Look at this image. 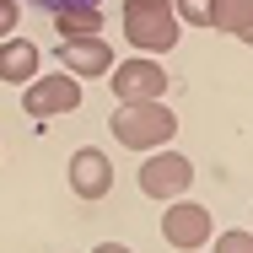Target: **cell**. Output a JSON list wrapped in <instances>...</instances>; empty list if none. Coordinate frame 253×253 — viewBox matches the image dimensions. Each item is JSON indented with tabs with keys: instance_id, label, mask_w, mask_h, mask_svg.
I'll use <instances>...</instances> for the list:
<instances>
[{
	"instance_id": "13",
	"label": "cell",
	"mask_w": 253,
	"mask_h": 253,
	"mask_svg": "<svg viewBox=\"0 0 253 253\" xmlns=\"http://www.w3.org/2000/svg\"><path fill=\"white\" fill-rule=\"evenodd\" d=\"M215 253H253V237L237 226V232H221L215 237Z\"/></svg>"
},
{
	"instance_id": "8",
	"label": "cell",
	"mask_w": 253,
	"mask_h": 253,
	"mask_svg": "<svg viewBox=\"0 0 253 253\" xmlns=\"http://www.w3.org/2000/svg\"><path fill=\"white\" fill-rule=\"evenodd\" d=\"M70 189H76V200H108L113 162L102 156V146H81V151L70 156Z\"/></svg>"
},
{
	"instance_id": "10",
	"label": "cell",
	"mask_w": 253,
	"mask_h": 253,
	"mask_svg": "<svg viewBox=\"0 0 253 253\" xmlns=\"http://www.w3.org/2000/svg\"><path fill=\"white\" fill-rule=\"evenodd\" d=\"M59 38H102V5H65L54 11Z\"/></svg>"
},
{
	"instance_id": "12",
	"label": "cell",
	"mask_w": 253,
	"mask_h": 253,
	"mask_svg": "<svg viewBox=\"0 0 253 253\" xmlns=\"http://www.w3.org/2000/svg\"><path fill=\"white\" fill-rule=\"evenodd\" d=\"M210 5L215 0H172V16L189 22V27H210Z\"/></svg>"
},
{
	"instance_id": "11",
	"label": "cell",
	"mask_w": 253,
	"mask_h": 253,
	"mask_svg": "<svg viewBox=\"0 0 253 253\" xmlns=\"http://www.w3.org/2000/svg\"><path fill=\"white\" fill-rule=\"evenodd\" d=\"M210 27H221V33H232V38H248L253 33L248 0H215V5H210Z\"/></svg>"
},
{
	"instance_id": "1",
	"label": "cell",
	"mask_w": 253,
	"mask_h": 253,
	"mask_svg": "<svg viewBox=\"0 0 253 253\" xmlns=\"http://www.w3.org/2000/svg\"><path fill=\"white\" fill-rule=\"evenodd\" d=\"M108 129L129 151H162L178 135V119H172V108H162V97L156 102H119V113L108 119Z\"/></svg>"
},
{
	"instance_id": "5",
	"label": "cell",
	"mask_w": 253,
	"mask_h": 253,
	"mask_svg": "<svg viewBox=\"0 0 253 253\" xmlns=\"http://www.w3.org/2000/svg\"><path fill=\"white\" fill-rule=\"evenodd\" d=\"M113 76V97L119 102H156L172 81H167V70L156 65V59H146V54H135V59H124V65H113L108 70Z\"/></svg>"
},
{
	"instance_id": "16",
	"label": "cell",
	"mask_w": 253,
	"mask_h": 253,
	"mask_svg": "<svg viewBox=\"0 0 253 253\" xmlns=\"http://www.w3.org/2000/svg\"><path fill=\"white\" fill-rule=\"evenodd\" d=\"M92 253H129V248H124V243H97Z\"/></svg>"
},
{
	"instance_id": "9",
	"label": "cell",
	"mask_w": 253,
	"mask_h": 253,
	"mask_svg": "<svg viewBox=\"0 0 253 253\" xmlns=\"http://www.w3.org/2000/svg\"><path fill=\"white\" fill-rule=\"evenodd\" d=\"M38 76V43H27V38H5L0 43V81H11V86H27Z\"/></svg>"
},
{
	"instance_id": "3",
	"label": "cell",
	"mask_w": 253,
	"mask_h": 253,
	"mask_svg": "<svg viewBox=\"0 0 253 253\" xmlns=\"http://www.w3.org/2000/svg\"><path fill=\"white\" fill-rule=\"evenodd\" d=\"M189 183H194V162L178 151H151L146 156V167H140V194L146 200H183L189 194Z\"/></svg>"
},
{
	"instance_id": "2",
	"label": "cell",
	"mask_w": 253,
	"mask_h": 253,
	"mask_svg": "<svg viewBox=\"0 0 253 253\" xmlns=\"http://www.w3.org/2000/svg\"><path fill=\"white\" fill-rule=\"evenodd\" d=\"M119 27H124V38L140 54H167L178 43V27L183 22L172 16V0H124Z\"/></svg>"
},
{
	"instance_id": "7",
	"label": "cell",
	"mask_w": 253,
	"mask_h": 253,
	"mask_svg": "<svg viewBox=\"0 0 253 253\" xmlns=\"http://www.w3.org/2000/svg\"><path fill=\"white\" fill-rule=\"evenodd\" d=\"M119 59H113V43L108 38H59V70L65 76H108Z\"/></svg>"
},
{
	"instance_id": "14",
	"label": "cell",
	"mask_w": 253,
	"mask_h": 253,
	"mask_svg": "<svg viewBox=\"0 0 253 253\" xmlns=\"http://www.w3.org/2000/svg\"><path fill=\"white\" fill-rule=\"evenodd\" d=\"M16 5H22V0H0V38L16 33Z\"/></svg>"
},
{
	"instance_id": "4",
	"label": "cell",
	"mask_w": 253,
	"mask_h": 253,
	"mask_svg": "<svg viewBox=\"0 0 253 253\" xmlns=\"http://www.w3.org/2000/svg\"><path fill=\"white\" fill-rule=\"evenodd\" d=\"M22 108L27 119H54V113H76L81 108V81L54 70V76H33L27 92H22Z\"/></svg>"
},
{
	"instance_id": "6",
	"label": "cell",
	"mask_w": 253,
	"mask_h": 253,
	"mask_svg": "<svg viewBox=\"0 0 253 253\" xmlns=\"http://www.w3.org/2000/svg\"><path fill=\"white\" fill-rule=\"evenodd\" d=\"M162 237L178 253H194L200 243H210V210L194 200H167V215H162Z\"/></svg>"
},
{
	"instance_id": "15",
	"label": "cell",
	"mask_w": 253,
	"mask_h": 253,
	"mask_svg": "<svg viewBox=\"0 0 253 253\" xmlns=\"http://www.w3.org/2000/svg\"><path fill=\"white\" fill-rule=\"evenodd\" d=\"M27 5H38V11H65V5H102V0H27Z\"/></svg>"
}]
</instances>
